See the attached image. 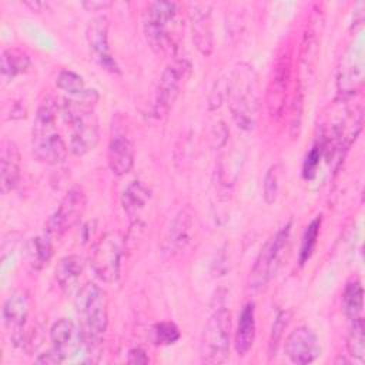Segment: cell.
<instances>
[{
	"mask_svg": "<svg viewBox=\"0 0 365 365\" xmlns=\"http://www.w3.org/2000/svg\"><path fill=\"white\" fill-rule=\"evenodd\" d=\"M97 100L98 93L91 88L80 97H64L58 106L63 121L70 130L68 150L76 155H84L98 144V120L94 110Z\"/></svg>",
	"mask_w": 365,
	"mask_h": 365,
	"instance_id": "6da1fadb",
	"label": "cell"
},
{
	"mask_svg": "<svg viewBox=\"0 0 365 365\" xmlns=\"http://www.w3.org/2000/svg\"><path fill=\"white\" fill-rule=\"evenodd\" d=\"M58 104L53 97H46L36 113L31 130L33 153L41 163L58 164L67 157L68 147L57 131L56 118Z\"/></svg>",
	"mask_w": 365,
	"mask_h": 365,
	"instance_id": "7a4b0ae2",
	"label": "cell"
},
{
	"mask_svg": "<svg viewBox=\"0 0 365 365\" xmlns=\"http://www.w3.org/2000/svg\"><path fill=\"white\" fill-rule=\"evenodd\" d=\"M227 97H230V110L235 124L250 131L255 125L258 113V81L254 68L247 63L235 66L228 81Z\"/></svg>",
	"mask_w": 365,
	"mask_h": 365,
	"instance_id": "3957f363",
	"label": "cell"
},
{
	"mask_svg": "<svg viewBox=\"0 0 365 365\" xmlns=\"http://www.w3.org/2000/svg\"><path fill=\"white\" fill-rule=\"evenodd\" d=\"M76 311L83 334V345L96 349L108 324L106 292L94 282H87L77 291Z\"/></svg>",
	"mask_w": 365,
	"mask_h": 365,
	"instance_id": "277c9868",
	"label": "cell"
},
{
	"mask_svg": "<svg viewBox=\"0 0 365 365\" xmlns=\"http://www.w3.org/2000/svg\"><path fill=\"white\" fill-rule=\"evenodd\" d=\"M231 314L227 308L215 309L207 319L201 339L200 356L205 364H221L230 355Z\"/></svg>",
	"mask_w": 365,
	"mask_h": 365,
	"instance_id": "5b68a950",
	"label": "cell"
},
{
	"mask_svg": "<svg viewBox=\"0 0 365 365\" xmlns=\"http://www.w3.org/2000/svg\"><path fill=\"white\" fill-rule=\"evenodd\" d=\"M289 234L291 222H287L261 248L248 275V288L251 291L262 289L277 272L285 254Z\"/></svg>",
	"mask_w": 365,
	"mask_h": 365,
	"instance_id": "8992f818",
	"label": "cell"
},
{
	"mask_svg": "<svg viewBox=\"0 0 365 365\" xmlns=\"http://www.w3.org/2000/svg\"><path fill=\"white\" fill-rule=\"evenodd\" d=\"M124 238L118 231L104 234L93 247L90 267L94 275L103 282H115L120 277Z\"/></svg>",
	"mask_w": 365,
	"mask_h": 365,
	"instance_id": "52a82bcc",
	"label": "cell"
},
{
	"mask_svg": "<svg viewBox=\"0 0 365 365\" xmlns=\"http://www.w3.org/2000/svg\"><path fill=\"white\" fill-rule=\"evenodd\" d=\"M197 235V215L195 211L185 205L173 218L165 238L163 241V255L167 259L181 257L192 245Z\"/></svg>",
	"mask_w": 365,
	"mask_h": 365,
	"instance_id": "ba28073f",
	"label": "cell"
},
{
	"mask_svg": "<svg viewBox=\"0 0 365 365\" xmlns=\"http://www.w3.org/2000/svg\"><path fill=\"white\" fill-rule=\"evenodd\" d=\"M86 194L83 188L73 187L70 188L54 212L48 217L44 231L50 238L63 237L73 225H76L86 210Z\"/></svg>",
	"mask_w": 365,
	"mask_h": 365,
	"instance_id": "9c48e42d",
	"label": "cell"
},
{
	"mask_svg": "<svg viewBox=\"0 0 365 365\" xmlns=\"http://www.w3.org/2000/svg\"><path fill=\"white\" fill-rule=\"evenodd\" d=\"M108 167L115 175H125L134 165V143L131 133L121 115H115L111 124L107 148Z\"/></svg>",
	"mask_w": 365,
	"mask_h": 365,
	"instance_id": "30bf717a",
	"label": "cell"
},
{
	"mask_svg": "<svg viewBox=\"0 0 365 365\" xmlns=\"http://www.w3.org/2000/svg\"><path fill=\"white\" fill-rule=\"evenodd\" d=\"M190 68L191 66L185 58L174 60L164 68L155 91V101H154L155 117L160 118L168 114V111L171 110L174 101L180 94L181 86L187 78Z\"/></svg>",
	"mask_w": 365,
	"mask_h": 365,
	"instance_id": "8fae6325",
	"label": "cell"
},
{
	"mask_svg": "<svg viewBox=\"0 0 365 365\" xmlns=\"http://www.w3.org/2000/svg\"><path fill=\"white\" fill-rule=\"evenodd\" d=\"M86 41L91 58L106 71L120 73L108 44V20L106 16L93 17L86 27Z\"/></svg>",
	"mask_w": 365,
	"mask_h": 365,
	"instance_id": "7c38bea8",
	"label": "cell"
},
{
	"mask_svg": "<svg viewBox=\"0 0 365 365\" xmlns=\"http://www.w3.org/2000/svg\"><path fill=\"white\" fill-rule=\"evenodd\" d=\"M291 80V54L284 51L275 60L267 88V107L271 118L282 115Z\"/></svg>",
	"mask_w": 365,
	"mask_h": 365,
	"instance_id": "4fadbf2b",
	"label": "cell"
},
{
	"mask_svg": "<svg viewBox=\"0 0 365 365\" xmlns=\"http://www.w3.org/2000/svg\"><path fill=\"white\" fill-rule=\"evenodd\" d=\"M30 312V297L27 291L17 289L11 292L3 304L1 317L4 327L11 332V339L16 345L23 346L26 341L24 325Z\"/></svg>",
	"mask_w": 365,
	"mask_h": 365,
	"instance_id": "5bb4252c",
	"label": "cell"
},
{
	"mask_svg": "<svg viewBox=\"0 0 365 365\" xmlns=\"http://www.w3.org/2000/svg\"><path fill=\"white\" fill-rule=\"evenodd\" d=\"M284 351L291 362L307 365L319 356L321 346L315 332L311 328L301 325L289 332L284 344Z\"/></svg>",
	"mask_w": 365,
	"mask_h": 365,
	"instance_id": "9a60e30c",
	"label": "cell"
},
{
	"mask_svg": "<svg viewBox=\"0 0 365 365\" xmlns=\"http://www.w3.org/2000/svg\"><path fill=\"white\" fill-rule=\"evenodd\" d=\"M50 339L53 349L63 358V361L77 356L83 348V334L80 327L67 318H60L51 325Z\"/></svg>",
	"mask_w": 365,
	"mask_h": 365,
	"instance_id": "2e32d148",
	"label": "cell"
},
{
	"mask_svg": "<svg viewBox=\"0 0 365 365\" xmlns=\"http://www.w3.org/2000/svg\"><path fill=\"white\" fill-rule=\"evenodd\" d=\"M188 16L195 47L204 56H210L214 50L211 6L208 3H191Z\"/></svg>",
	"mask_w": 365,
	"mask_h": 365,
	"instance_id": "e0dca14e",
	"label": "cell"
},
{
	"mask_svg": "<svg viewBox=\"0 0 365 365\" xmlns=\"http://www.w3.org/2000/svg\"><path fill=\"white\" fill-rule=\"evenodd\" d=\"M20 180V151L14 141L6 140L0 153V190L6 195L16 188Z\"/></svg>",
	"mask_w": 365,
	"mask_h": 365,
	"instance_id": "ac0fdd59",
	"label": "cell"
},
{
	"mask_svg": "<svg viewBox=\"0 0 365 365\" xmlns=\"http://www.w3.org/2000/svg\"><path fill=\"white\" fill-rule=\"evenodd\" d=\"M364 78V60H362V48H352L345 56V61L339 68L338 86L341 91L346 96L355 93L362 86Z\"/></svg>",
	"mask_w": 365,
	"mask_h": 365,
	"instance_id": "d6986e66",
	"label": "cell"
},
{
	"mask_svg": "<svg viewBox=\"0 0 365 365\" xmlns=\"http://www.w3.org/2000/svg\"><path fill=\"white\" fill-rule=\"evenodd\" d=\"M255 339V305L254 302H247L240 315L237 331L234 336V346L240 356H244L252 346Z\"/></svg>",
	"mask_w": 365,
	"mask_h": 365,
	"instance_id": "ffe728a7",
	"label": "cell"
},
{
	"mask_svg": "<svg viewBox=\"0 0 365 365\" xmlns=\"http://www.w3.org/2000/svg\"><path fill=\"white\" fill-rule=\"evenodd\" d=\"M83 268L84 262L78 255H66L57 262L56 279L66 294H71L76 289Z\"/></svg>",
	"mask_w": 365,
	"mask_h": 365,
	"instance_id": "44dd1931",
	"label": "cell"
},
{
	"mask_svg": "<svg viewBox=\"0 0 365 365\" xmlns=\"http://www.w3.org/2000/svg\"><path fill=\"white\" fill-rule=\"evenodd\" d=\"M53 257L51 238L48 235H37L26 244V259L33 269L44 268Z\"/></svg>",
	"mask_w": 365,
	"mask_h": 365,
	"instance_id": "7402d4cb",
	"label": "cell"
},
{
	"mask_svg": "<svg viewBox=\"0 0 365 365\" xmlns=\"http://www.w3.org/2000/svg\"><path fill=\"white\" fill-rule=\"evenodd\" d=\"M150 197H151V191L144 182L133 181L124 190L123 197H121V204H123L124 211L128 215L134 217L135 214H138L145 207Z\"/></svg>",
	"mask_w": 365,
	"mask_h": 365,
	"instance_id": "603a6c76",
	"label": "cell"
},
{
	"mask_svg": "<svg viewBox=\"0 0 365 365\" xmlns=\"http://www.w3.org/2000/svg\"><path fill=\"white\" fill-rule=\"evenodd\" d=\"M31 67L30 57L20 48H7L1 53V76L4 78H14L24 74Z\"/></svg>",
	"mask_w": 365,
	"mask_h": 365,
	"instance_id": "cb8c5ba5",
	"label": "cell"
},
{
	"mask_svg": "<svg viewBox=\"0 0 365 365\" xmlns=\"http://www.w3.org/2000/svg\"><path fill=\"white\" fill-rule=\"evenodd\" d=\"M342 308L349 321L362 317L364 308V291L359 279H351L344 289Z\"/></svg>",
	"mask_w": 365,
	"mask_h": 365,
	"instance_id": "d4e9b609",
	"label": "cell"
},
{
	"mask_svg": "<svg viewBox=\"0 0 365 365\" xmlns=\"http://www.w3.org/2000/svg\"><path fill=\"white\" fill-rule=\"evenodd\" d=\"M177 16V4L173 1H153L147 7L144 24L155 27H168Z\"/></svg>",
	"mask_w": 365,
	"mask_h": 365,
	"instance_id": "484cf974",
	"label": "cell"
},
{
	"mask_svg": "<svg viewBox=\"0 0 365 365\" xmlns=\"http://www.w3.org/2000/svg\"><path fill=\"white\" fill-rule=\"evenodd\" d=\"M365 328H364V318H355L349 321V332L346 339V349L348 354L362 362L365 358Z\"/></svg>",
	"mask_w": 365,
	"mask_h": 365,
	"instance_id": "4316f807",
	"label": "cell"
},
{
	"mask_svg": "<svg viewBox=\"0 0 365 365\" xmlns=\"http://www.w3.org/2000/svg\"><path fill=\"white\" fill-rule=\"evenodd\" d=\"M57 88L66 91L71 97H80L87 94L91 88L86 87L83 77L71 70H61L56 80Z\"/></svg>",
	"mask_w": 365,
	"mask_h": 365,
	"instance_id": "83f0119b",
	"label": "cell"
},
{
	"mask_svg": "<svg viewBox=\"0 0 365 365\" xmlns=\"http://www.w3.org/2000/svg\"><path fill=\"white\" fill-rule=\"evenodd\" d=\"M321 228V217H315L305 228L299 247V264L304 265L312 255Z\"/></svg>",
	"mask_w": 365,
	"mask_h": 365,
	"instance_id": "f1b7e54d",
	"label": "cell"
},
{
	"mask_svg": "<svg viewBox=\"0 0 365 365\" xmlns=\"http://www.w3.org/2000/svg\"><path fill=\"white\" fill-rule=\"evenodd\" d=\"M153 336H154V342L157 345H173L180 339L181 334H180L178 327L174 322L161 321L154 325Z\"/></svg>",
	"mask_w": 365,
	"mask_h": 365,
	"instance_id": "f546056e",
	"label": "cell"
},
{
	"mask_svg": "<svg viewBox=\"0 0 365 365\" xmlns=\"http://www.w3.org/2000/svg\"><path fill=\"white\" fill-rule=\"evenodd\" d=\"M288 321H289V312L287 311H281L278 312V315L275 317V321L272 324V328H271V336H269V344H268V349H269V355H275L277 349H278V345H279V341L282 338V334H284V329L287 328L288 325Z\"/></svg>",
	"mask_w": 365,
	"mask_h": 365,
	"instance_id": "4dcf8cb0",
	"label": "cell"
},
{
	"mask_svg": "<svg viewBox=\"0 0 365 365\" xmlns=\"http://www.w3.org/2000/svg\"><path fill=\"white\" fill-rule=\"evenodd\" d=\"M277 194H278V167L271 165L264 175V182H262L264 201L267 204L275 202Z\"/></svg>",
	"mask_w": 365,
	"mask_h": 365,
	"instance_id": "1f68e13d",
	"label": "cell"
},
{
	"mask_svg": "<svg viewBox=\"0 0 365 365\" xmlns=\"http://www.w3.org/2000/svg\"><path fill=\"white\" fill-rule=\"evenodd\" d=\"M322 157H324V148H322L321 143L317 140V143L312 145V148L308 151V154L304 160L302 173H304L305 178H312L315 175Z\"/></svg>",
	"mask_w": 365,
	"mask_h": 365,
	"instance_id": "d6a6232c",
	"label": "cell"
},
{
	"mask_svg": "<svg viewBox=\"0 0 365 365\" xmlns=\"http://www.w3.org/2000/svg\"><path fill=\"white\" fill-rule=\"evenodd\" d=\"M227 90H228V83L222 81V83H215V87L212 88L211 94H210V110H214V108H218L222 101H224V97H227Z\"/></svg>",
	"mask_w": 365,
	"mask_h": 365,
	"instance_id": "836d02e7",
	"label": "cell"
},
{
	"mask_svg": "<svg viewBox=\"0 0 365 365\" xmlns=\"http://www.w3.org/2000/svg\"><path fill=\"white\" fill-rule=\"evenodd\" d=\"M127 362L130 364H147L148 356L143 348H131L127 355Z\"/></svg>",
	"mask_w": 365,
	"mask_h": 365,
	"instance_id": "e575fe53",
	"label": "cell"
},
{
	"mask_svg": "<svg viewBox=\"0 0 365 365\" xmlns=\"http://www.w3.org/2000/svg\"><path fill=\"white\" fill-rule=\"evenodd\" d=\"M36 362L37 364H61L64 362L63 358L51 348L50 351L44 352V354H40L37 358H36Z\"/></svg>",
	"mask_w": 365,
	"mask_h": 365,
	"instance_id": "d590c367",
	"label": "cell"
},
{
	"mask_svg": "<svg viewBox=\"0 0 365 365\" xmlns=\"http://www.w3.org/2000/svg\"><path fill=\"white\" fill-rule=\"evenodd\" d=\"M81 6L87 10V11H98V10H104L110 6H113L111 1H97V0H87L83 1Z\"/></svg>",
	"mask_w": 365,
	"mask_h": 365,
	"instance_id": "8d00e7d4",
	"label": "cell"
}]
</instances>
